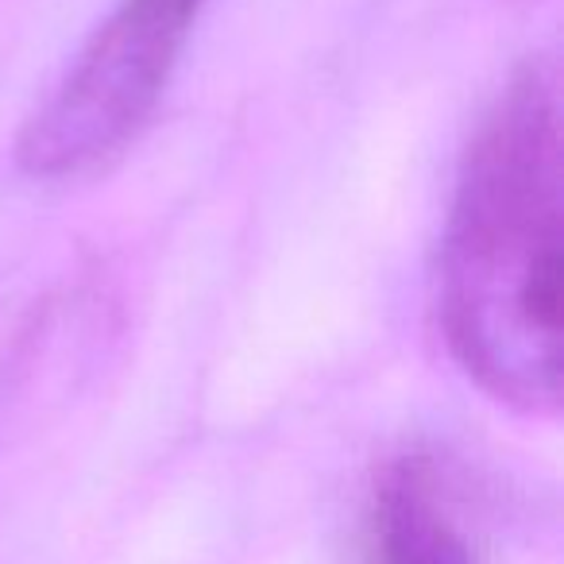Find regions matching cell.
Returning <instances> with one entry per match:
<instances>
[{"label": "cell", "instance_id": "6da1fadb", "mask_svg": "<svg viewBox=\"0 0 564 564\" xmlns=\"http://www.w3.org/2000/svg\"><path fill=\"white\" fill-rule=\"evenodd\" d=\"M561 109L553 78L525 66L464 155L437 263L453 360L525 414L561 402Z\"/></svg>", "mask_w": 564, "mask_h": 564}, {"label": "cell", "instance_id": "7a4b0ae2", "mask_svg": "<svg viewBox=\"0 0 564 564\" xmlns=\"http://www.w3.org/2000/svg\"><path fill=\"white\" fill-rule=\"evenodd\" d=\"M202 9L205 0H120L20 132L24 174L74 178L120 155L163 101Z\"/></svg>", "mask_w": 564, "mask_h": 564}, {"label": "cell", "instance_id": "3957f363", "mask_svg": "<svg viewBox=\"0 0 564 564\" xmlns=\"http://www.w3.org/2000/svg\"><path fill=\"white\" fill-rule=\"evenodd\" d=\"M368 564H479L441 468L425 453L394 456L376 479L364 522Z\"/></svg>", "mask_w": 564, "mask_h": 564}]
</instances>
